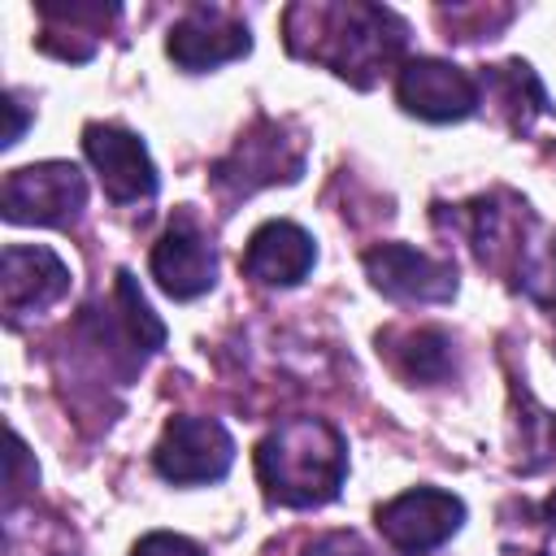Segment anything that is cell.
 I'll list each match as a JSON object with an SVG mask.
<instances>
[{
  "mask_svg": "<svg viewBox=\"0 0 556 556\" xmlns=\"http://www.w3.org/2000/svg\"><path fill=\"white\" fill-rule=\"evenodd\" d=\"M404 22L382 4H291L287 48L304 61H321L352 87H369L400 52Z\"/></svg>",
  "mask_w": 556,
  "mask_h": 556,
  "instance_id": "6da1fadb",
  "label": "cell"
},
{
  "mask_svg": "<svg viewBox=\"0 0 556 556\" xmlns=\"http://www.w3.org/2000/svg\"><path fill=\"white\" fill-rule=\"evenodd\" d=\"M348 473V443L321 417H291L256 443V478L274 504L317 508L339 495Z\"/></svg>",
  "mask_w": 556,
  "mask_h": 556,
  "instance_id": "7a4b0ae2",
  "label": "cell"
},
{
  "mask_svg": "<svg viewBox=\"0 0 556 556\" xmlns=\"http://www.w3.org/2000/svg\"><path fill=\"white\" fill-rule=\"evenodd\" d=\"M87 204V178L70 161L13 169L0 187V213L13 226H70Z\"/></svg>",
  "mask_w": 556,
  "mask_h": 556,
  "instance_id": "3957f363",
  "label": "cell"
},
{
  "mask_svg": "<svg viewBox=\"0 0 556 556\" xmlns=\"http://www.w3.org/2000/svg\"><path fill=\"white\" fill-rule=\"evenodd\" d=\"M152 465L165 482L178 486L217 482L235 465V439L213 417H169L152 447Z\"/></svg>",
  "mask_w": 556,
  "mask_h": 556,
  "instance_id": "277c9868",
  "label": "cell"
},
{
  "mask_svg": "<svg viewBox=\"0 0 556 556\" xmlns=\"http://www.w3.org/2000/svg\"><path fill=\"white\" fill-rule=\"evenodd\" d=\"M465 521V504L439 486H413L378 508V530L400 556H426L443 547Z\"/></svg>",
  "mask_w": 556,
  "mask_h": 556,
  "instance_id": "5b68a950",
  "label": "cell"
},
{
  "mask_svg": "<svg viewBox=\"0 0 556 556\" xmlns=\"http://www.w3.org/2000/svg\"><path fill=\"white\" fill-rule=\"evenodd\" d=\"M304 169V148L300 139H287V130L278 122H256L226 161H217L213 178L217 187L235 191V195H252L269 182H295Z\"/></svg>",
  "mask_w": 556,
  "mask_h": 556,
  "instance_id": "8992f818",
  "label": "cell"
},
{
  "mask_svg": "<svg viewBox=\"0 0 556 556\" xmlns=\"http://www.w3.org/2000/svg\"><path fill=\"white\" fill-rule=\"evenodd\" d=\"M83 152L96 165L100 187L113 204H139V200L156 195V165L130 130H122L113 122H87Z\"/></svg>",
  "mask_w": 556,
  "mask_h": 556,
  "instance_id": "52a82bcc",
  "label": "cell"
},
{
  "mask_svg": "<svg viewBox=\"0 0 556 556\" xmlns=\"http://www.w3.org/2000/svg\"><path fill=\"white\" fill-rule=\"evenodd\" d=\"M365 274L369 282L408 304H443L456 295V265L430 252H417L408 243H378L365 252Z\"/></svg>",
  "mask_w": 556,
  "mask_h": 556,
  "instance_id": "ba28073f",
  "label": "cell"
},
{
  "mask_svg": "<svg viewBox=\"0 0 556 556\" xmlns=\"http://www.w3.org/2000/svg\"><path fill=\"white\" fill-rule=\"evenodd\" d=\"M248 48H252V35H248L243 17H235L222 4H195V9H187L174 22L169 39H165L169 61L182 65V70H191V74L195 70L226 65V61H239V56H248Z\"/></svg>",
  "mask_w": 556,
  "mask_h": 556,
  "instance_id": "9c48e42d",
  "label": "cell"
},
{
  "mask_svg": "<svg viewBox=\"0 0 556 556\" xmlns=\"http://www.w3.org/2000/svg\"><path fill=\"white\" fill-rule=\"evenodd\" d=\"M152 278L165 295L174 300H195L213 287L217 278V256L208 248V235L200 230V222L182 208L169 217L165 235L152 243Z\"/></svg>",
  "mask_w": 556,
  "mask_h": 556,
  "instance_id": "30bf717a",
  "label": "cell"
},
{
  "mask_svg": "<svg viewBox=\"0 0 556 556\" xmlns=\"http://www.w3.org/2000/svg\"><path fill=\"white\" fill-rule=\"evenodd\" d=\"M395 96L413 117H426V122H460L478 109V83L460 65L439 56L408 61L400 70Z\"/></svg>",
  "mask_w": 556,
  "mask_h": 556,
  "instance_id": "8fae6325",
  "label": "cell"
},
{
  "mask_svg": "<svg viewBox=\"0 0 556 556\" xmlns=\"http://www.w3.org/2000/svg\"><path fill=\"white\" fill-rule=\"evenodd\" d=\"M70 291V269L52 248L9 243L0 256V304L9 317L39 313Z\"/></svg>",
  "mask_w": 556,
  "mask_h": 556,
  "instance_id": "7c38bea8",
  "label": "cell"
},
{
  "mask_svg": "<svg viewBox=\"0 0 556 556\" xmlns=\"http://www.w3.org/2000/svg\"><path fill=\"white\" fill-rule=\"evenodd\" d=\"M317 261V248H313V235L295 222H265L252 230L239 265L252 282H265V287H295Z\"/></svg>",
  "mask_w": 556,
  "mask_h": 556,
  "instance_id": "4fadbf2b",
  "label": "cell"
},
{
  "mask_svg": "<svg viewBox=\"0 0 556 556\" xmlns=\"http://www.w3.org/2000/svg\"><path fill=\"white\" fill-rule=\"evenodd\" d=\"M391 356V365L408 378V382H443L452 374V339L434 326H417V330H400V334H382L378 339Z\"/></svg>",
  "mask_w": 556,
  "mask_h": 556,
  "instance_id": "5bb4252c",
  "label": "cell"
},
{
  "mask_svg": "<svg viewBox=\"0 0 556 556\" xmlns=\"http://www.w3.org/2000/svg\"><path fill=\"white\" fill-rule=\"evenodd\" d=\"M486 87H491V96L508 109V122L517 126V130H526L539 113H543V87H539V78H534V70L526 65V61H508V65H495L491 74H486Z\"/></svg>",
  "mask_w": 556,
  "mask_h": 556,
  "instance_id": "9a60e30c",
  "label": "cell"
},
{
  "mask_svg": "<svg viewBox=\"0 0 556 556\" xmlns=\"http://www.w3.org/2000/svg\"><path fill=\"white\" fill-rule=\"evenodd\" d=\"M130 556H204L191 539H182V534H169V530H156V534H143L139 543H135V552Z\"/></svg>",
  "mask_w": 556,
  "mask_h": 556,
  "instance_id": "2e32d148",
  "label": "cell"
},
{
  "mask_svg": "<svg viewBox=\"0 0 556 556\" xmlns=\"http://www.w3.org/2000/svg\"><path fill=\"white\" fill-rule=\"evenodd\" d=\"M300 556H374L352 530H334V534H321V539H313Z\"/></svg>",
  "mask_w": 556,
  "mask_h": 556,
  "instance_id": "e0dca14e",
  "label": "cell"
},
{
  "mask_svg": "<svg viewBox=\"0 0 556 556\" xmlns=\"http://www.w3.org/2000/svg\"><path fill=\"white\" fill-rule=\"evenodd\" d=\"M4 109H9V130H4V148H13V143L22 139V126H26V113H22V100H17V91H9V96H4Z\"/></svg>",
  "mask_w": 556,
  "mask_h": 556,
  "instance_id": "ac0fdd59",
  "label": "cell"
},
{
  "mask_svg": "<svg viewBox=\"0 0 556 556\" xmlns=\"http://www.w3.org/2000/svg\"><path fill=\"white\" fill-rule=\"evenodd\" d=\"M543 513H547V521H552V526H556V491H552V495H547V504H543Z\"/></svg>",
  "mask_w": 556,
  "mask_h": 556,
  "instance_id": "d6986e66",
  "label": "cell"
}]
</instances>
